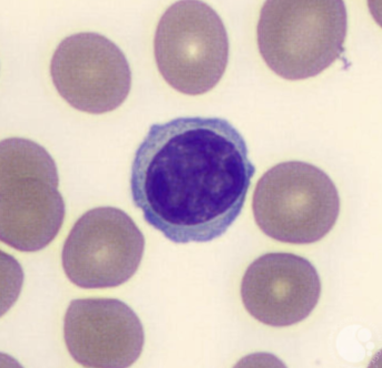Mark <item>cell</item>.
Here are the masks:
<instances>
[{
    "mask_svg": "<svg viewBox=\"0 0 382 368\" xmlns=\"http://www.w3.org/2000/svg\"><path fill=\"white\" fill-rule=\"evenodd\" d=\"M156 63L177 91L197 95L211 90L225 72L229 41L217 13L204 2L178 1L161 16L154 39Z\"/></svg>",
    "mask_w": 382,
    "mask_h": 368,
    "instance_id": "cell-5",
    "label": "cell"
},
{
    "mask_svg": "<svg viewBox=\"0 0 382 368\" xmlns=\"http://www.w3.org/2000/svg\"><path fill=\"white\" fill-rule=\"evenodd\" d=\"M255 172L228 121L180 117L150 126L134 155L130 189L145 220L170 241L205 242L238 217Z\"/></svg>",
    "mask_w": 382,
    "mask_h": 368,
    "instance_id": "cell-1",
    "label": "cell"
},
{
    "mask_svg": "<svg viewBox=\"0 0 382 368\" xmlns=\"http://www.w3.org/2000/svg\"><path fill=\"white\" fill-rule=\"evenodd\" d=\"M347 14L342 1H268L257 27L259 52L283 78L314 77L344 51Z\"/></svg>",
    "mask_w": 382,
    "mask_h": 368,
    "instance_id": "cell-3",
    "label": "cell"
},
{
    "mask_svg": "<svg viewBox=\"0 0 382 368\" xmlns=\"http://www.w3.org/2000/svg\"><path fill=\"white\" fill-rule=\"evenodd\" d=\"M321 284L313 265L293 253L272 252L254 260L240 288L247 312L268 326L283 327L306 319L319 301Z\"/></svg>",
    "mask_w": 382,
    "mask_h": 368,
    "instance_id": "cell-9",
    "label": "cell"
},
{
    "mask_svg": "<svg viewBox=\"0 0 382 368\" xmlns=\"http://www.w3.org/2000/svg\"><path fill=\"white\" fill-rule=\"evenodd\" d=\"M252 208L255 222L279 242L306 244L324 237L340 212L337 189L323 170L308 163H279L258 180Z\"/></svg>",
    "mask_w": 382,
    "mask_h": 368,
    "instance_id": "cell-4",
    "label": "cell"
},
{
    "mask_svg": "<svg viewBox=\"0 0 382 368\" xmlns=\"http://www.w3.org/2000/svg\"><path fill=\"white\" fill-rule=\"evenodd\" d=\"M56 163L41 145L12 137L0 143V238L23 252L42 249L63 223Z\"/></svg>",
    "mask_w": 382,
    "mask_h": 368,
    "instance_id": "cell-2",
    "label": "cell"
},
{
    "mask_svg": "<svg viewBox=\"0 0 382 368\" xmlns=\"http://www.w3.org/2000/svg\"><path fill=\"white\" fill-rule=\"evenodd\" d=\"M63 333L71 356L87 367H129L140 356L145 343L137 314L112 298L72 300L65 314Z\"/></svg>",
    "mask_w": 382,
    "mask_h": 368,
    "instance_id": "cell-8",
    "label": "cell"
},
{
    "mask_svg": "<svg viewBox=\"0 0 382 368\" xmlns=\"http://www.w3.org/2000/svg\"><path fill=\"white\" fill-rule=\"evenodd\" d=\"M144 235L124 211L91 209L76 222L62 251L68 279L86 289L119 286L136 273L144 254Z\"/></svg>",
    "mask_w": 382,
    "mask_h": 368,
    "instance_id": "cell-6",
    "label": "cell"
},
{
    "mask_svg": "<svg viewBox=\"0 0 382 368\" xmlns=\"http://www.w3.org/2000/svg\"><path fill=\"white\" fill-rule=\"evenodd\" d=\"M53 83L61 97L83 112L113 111L126 100L131 72L124 54L99 33L71 34L58 45L51 60Z\"/></svg>",
    "mask_w": 382,
    "mask_h": 368,
    "instance_id": "cell-7",
    "label": "cell"
}]
</instances>
